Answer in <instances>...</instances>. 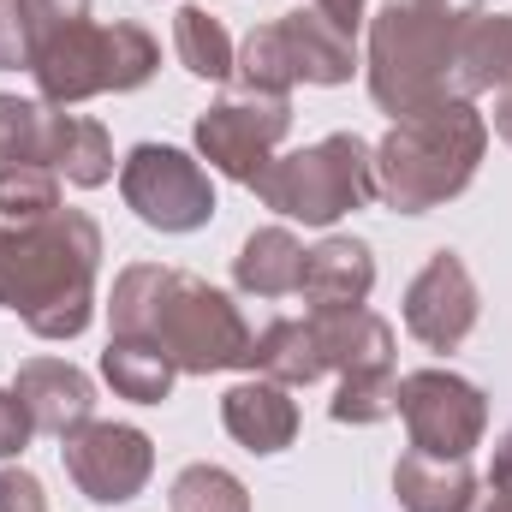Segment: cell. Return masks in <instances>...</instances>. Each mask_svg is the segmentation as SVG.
<instances>
[{
	"mask_svg": "<svg viewBox=\"0 0 512 512\" xmlns=\"http://www.w3.org/2000/svg\"><path fill=\"white\" fill-rule=\"evenodd\" d=\"M108 322L126 340H149L173 358L179 376H221V370H251L256 334L245 328L239 304L179 268L161 262H131L114 280Z\"/></svg>",
	"mask_w": 512,
	"mask_h": 512,
	"instance_id": "6da1fadb",
	"label": "cell"
},
{
	"mask_svg": "<svg viewBox=\"0 0 512 512\" xmlns=\"http://www.w3.org/2000/svg\"><path fill=\"white\" fill-rule=\"evenodd\" d=\"M102 227L84 209H54L48 221H0V310H12L36 340H78L96 316Z\"/></svg>",
	"mask_w": 512,
	"mask_h": 512,
	"instance_id": "7a4b0ae2",
	"label": "cell"
},
{
	"mask_svg": "<svg viewBox=\"0 0 512 512\" xmlns=\"http://www.w3.org/2000/svg\"><path fill=\"white\" fill-rule=\"evenodd\" d=\"M471 18L477 12L453 0H382L370 18V96L382 114L405 120L441 102H465L459 60Z\"/></svg>",
	"mask_w": 512,
	"mask_h": 512,
	"instance_id": "3957f363",
	"label": "cell"
},
{
	"mask_svg": "<svg viewBox=\"0 0 512 512\" xmlns=\"http://www.w3.org/2000/svg\"><path fill=\"white\" fill-rule=\"evenodd\" d=\"M483 149H489V120L471 102L405 114L376 143V197L399 215H429L477 179Z\"/></svg>",
	"mask_w": 512,
	"mask_h": 512,
	"instance_id": "277c9868",
	"label": "cell"
},
{
	"mask_svg": "<svg viewBox=\"0 0 512 512\" xmlns=\"http://www.w3.org/2000/svg\"><path fill=\"white\" fill-rule=\"evenodd\" d=\"M161 66V48L143 24H66L54 30L36 60H30V78L42 90V102L54 108H72V102H90V96H126L137 84H149Z\"/></svg>",
	"mask_w": 512,
	"mask_h": 512,
	"instance_id": "5b68a950",
	"label": "cell"
},
{
	"mask_svg": "<svg viewBox=\"0 0 512 512\" xmlns=\"http://www.w3.org/2000/svg\"><path fill=\"white\" fill-rule=\"evenodd\" d=\"M268 209L304 227H334L340 215L376 203V149L352 131H334L322 143H304L292 155H274L268 173L251 185Z\"/></svg>",
	"mask_w": 512,
	"mask_h": 512,
	"instance_id": "8992f818",
	"label": "cell"
},
{
	"mask_svg": "<svg viewBox=\"0 0 512 512\" xmlns=\"http://www.w3.org/2000/svg\"><path fill=\"white\" fill-rule=\"evenodd\" d=\"M239 84L251 90V96H286L292 84H322V90H334V84H352V72H358V48H352V36L334 24V18H322L316 6H292V12H280L274 24H256L251 36L239 42Z\"/></svg>",
	"mask_w": 512,
	"mask_h": 512,
	"instance_id": "52a82bcc",
	"label": "cell"
},
{
	"mask_svg": "<svg viewBox=\"0 0 512 512\" xmlns=\"http://www.w3.org/2000/svg\"><path fill=\"white\" fill-rule=\"evenodd\" d=\"M126 209L155 233H197L215 221V185L203 161H191L173 143H137L120 167Z\"/></svg>",
	"mask_w": 512,
	"mask_h": 512,
	"instance_id": "ba28073f",
	"label": "cell"
},
{
	"mask_svg": "<svg viewBox=\"0 0 512 512\" xmlns=\"http://www.w3.org/2000/svg\"><path fill=\"white\" fill-rule=\"evenodd\" d=\"M399 417L411 429V447L429 459H471L489 429L483 387L453 370H411L399 376Z\"/></svg>",
	"mask_w": 512,
	"mask_h": 512,
	"instance_id": "9c48e42d",
	"label": "cell"
},
{
	"mask_svg": "<svg viewBox=\"0 0 512 512\" xmlns=\"http://www.w3.org/2000/svg\"><path fill=\"white\" fill-rule=\"evenodd\" d=\"M292 131V96H227L215 102L203 120H197V155L239 179V185H256L280 149V137Z\"/></svg>",
	"mask_w": 512,
	"mask_h": 512,
	"instance_id": "30bf717a",
	"label": "cell"
},
{
	"mask_svg": "<svg viewBox=\"0 0 512 512\" xmlns=\"http://www.w3.org/2000/svg\"><path fill=\"white\" fill-rule=\"evenodd\" d=\"M60 459H66V477L78 483L84 501L96 507H120V501H137L149 471H155V447L143 429L131 423H78L72 435H60Z\"/></svg>",
	"mask_w": 512,
	"mask_h": 512,
	"instance_id": "8fae6325",
	"label": "cell"
},
{
	"mask_svg": "<svg viewBox=\"0 0 512 512\" xmlns=\"http://www.w3.org/2000/svg\"><path fill=\"white\" fill-rule=\"evenodd\" d=\"M477 310H483V298H477V280L459 251H435L405 286V328L429 352H459L477 328Z\"/></svg>",
	"mask_w": 512,
	"mask_h": 512,
	"instance_id": "7c38bea8",
	"label": "cell"
},
{
	"mask_svg": "<svg viewBox=\"0 0 512 512\" xmlns=\"http://www.w3.org/2000/svg\"><path fill=\"white\" fill-rule=\"evenodd\" d=\"M36 423V435H72L78 423L96 417V382L66 364V358H30L18 364V387H12Z\"/></svg>",
	"mask_w": 512,
	"mask_h": 512,
	"instance_id": "4fadbf2b",
	"label": "cell"
},
{
	"mask_svg": "<svg viewBox=\"0 0 512 512\" xmlns=\"http://www.w3.org/2000/svg\"><path fill=\"white\" fill-rule=\"evenodd\" d=\"M310 310H358L376 292V256L364 239H322L316 251H304V280H298Z\"/></svg>",
	"mask_w": 512,
	"mask_h": 512,
	"instance_id": "5bb4252c",
	"label": "cell"
},
{
	"mask_svg": "<svg viewBox=\"0 0 512 512\" xmlns=\"http://www.w3.org/2000/svg\"><path fill=\"white\" fill-rule=\"evenodd\" d=\"M310 334L322 352L328 376H352V370H393V328L376 310H310Z\"/></svg>",
	"mask_w": 512,
	"mask_h": 512,
	"instance_id": "9a60e30c",
	"label": "cell"
},
{
	"mask_svg": "<svg viewBox=\"0 0 512 512\" xmlns=\"http://www.w3.org/2000/svg\"><path fill=\"white\" fill-rule=\"evenodd\" d=\"M221 423H227V435H233L239 447H251V453H280V447L298 441V405H292L286 387L268 382V376H251V382L227 387Z\"/></svg>",
	"mask_w": 512,
	"mask_h": 512,
	"instance_id": "2e32d148",
	"label": "cell"
},
{
	"mask_svg": "<svg viewBox=\"0 0 512 512\" xmlns=\"http://www.w3.org/2000/svg\"><path fill=\"white\" fill-rule=\"evenodd\" d=\"M393 495L405 512H465L477 501V477L465 459H429L411 447L393 465Z\"/></svg>",
	"mask_w": 512,
	"mask_h": 512,
	"instance_id": "e0dca14e",
	"label": "cell"
},
{
	"mask_svg": "<svg viewBox=\"0 0 512 512\" xmlns=\"http://www.w3.org/2000/svg\"><path fill=\"white\" fill-rule=\"evenodd\" d=\"M90 18V0H0V72H30L36 48L66 30V24H84Z\"/></svg>",
	"mask_w": 512,
	"mask_h": 512,
	"instance_id": "ac0fdd59",
	"label": "cell"
},
{
	"mask_svg": "<svg viewBox=\"0 0 512 512\" xmlns=\"http://www.w3.org/2000/svg\"><path fill=\"white\" fill-rule=\"evenodd\" d=\"M48 167L66 173V185L78 191H96L114 179V143H108V126L102 120H84V114H54V131H48Z\"/></svg>",
	"mask_w": 512,
	"mask_h": 512,
	"instance_id": "d6986e66",
	"label": "cell"
},
{
	"mask_svg": "<svg viewBox=\"0 0 512 512\" xmlns=\"http://www.w3.org/2000/svg\"><path fill=\"white\" fill-rule=\"evenodd\" d=\"M233 280H239V292H251V298H286V292H298V280H304V245H298L286 227H262V233H251V239L239 245Z\"/></svg>",
	"mask_w": 512,
	"mask_h": 512,
	"instance_id": "ffe728a7",
	"label": "cell"
},
{
	"mask_svg": "<svg viewBox=\"0 0 512 512\" xmlns=\"http://www.w3.org/2000/svg\"><path fill=\"white\" fill-rule=\"evenodd\" d=\"M251 370H256V376H268V382H280V387L322 382L328 370H322V352H316L310 316H304V322H298V316L268 322V328L256 334V346H251Z\"/></svg>",
	"mask_w": 512,
	"mask_h": 512,
	"instance_id": "44dd1931",
	"label": "cell"
},
{
	"mask_svg": "<svg viewBox=\"0 0 512 512\" xmlns=\"http://www.w3.org/2000/svg\"><path fill=\"white\" fill-rule=\"evenodd\" d=\"M102 376L108 387L131 399V405H161L173 382H179V370H173V358L161 352V346H149V340H126V334H114L108 340V352H102Z\"/></svg>",
	"mask_w": 512,
	"mask_h": 512,
	"instance_id": "7402d4cb",
	"label": "cell"
},
{
	"mask_svg": "<svg viewBox=\"0 0 512 512\" xmlns=\"http://www.w3.org/2000/svg\"><path fill=\"white\" fill-rule=\"evenodd\" d=\"M173 48H179V66L203 84H227L233 66H239V48L227 36V24L209 12V6H179L173 18Z\"/></svg>",
	"mask_w": 512,
	"mask_h": 512,
	"instance_id": "603a6c76",
	"label": "cell"
},
{
	"mask_svg": "<svg viewBox=\"0 0 512 512\" xmlns=\"http://www.w3.org/2000/svg\"><path fill=\"white\" fill-rule=\"evenodd\" d=\"M459 84L465 102L483 90L512 84V12H477L465 30V60H459Z\"/></svg>",
	"mask_w": 512,
	"mask_h": 512,
	"instance_id": "cb8c5ba5",
	"label": "cell"
},
{
	"mask_svg": "<svg viewBox=\"0 0 512 512\" xmlns=\"http://www.w3.org/2000/svg\"><path fill=\"white\" fill-rule=\"evenodd\" d=\"M60 209V173L42 161H6L0 167V221H48Z\"/></svg>",
	"mask_w": 512,
	"mask_h": 512,
	"instance_id": "d4e9b609",
	"label": "cell"
},
{
	"mask_svg": "<svg viewBox=\"0 0 512 512\" xmlns=\"http://www.w3.org/2000/svg\"><path fill=\"white\" fill-rule=\"evenodd\" d=\"M173 512H251V495L233 471L221 465H185L173 477V495H167Z\"/></svg>",
	"mask_w": 512,
	"mask_h": 512,
	"instance_id": "484cf974",
	"label": "cell"
},
{
	"mask_svg": "<svg viewBox=\"0 0 512 512\" xmlns=\"http://www.w3.org/2000/svg\"><path fill=\"white\" fill-rule=\"evenodd\" d=\"M48 131L54 114L24 96H0V167L6 161H42L48 167Z\"/></svg>",
	"mask_w": 512,
	"mask_h": 512,
	"instance_id": "4316f807",
	"label": "cell"
},
{
	"mask_svg": "<svg viewBox=\"0 0 512 512\" xmlns=\"http://www.w3.org/2000/svg\"><path fill=\"white\" fill-rule=\"evenodd\" d=\"M334 423H382L399 411V382H393V370H352V376H340L334 387Z\"/></svg>",
	"mask_w": 512,
	"mask_h": 512,
	"instance_id": "83f0119b",
	"label": "cell"
},
{
	"mask_svg": "<svg viewBox=\"0 0 512 512\" xmlns=\"http://www.w3.org/2000/svg\"><path fill=\"white\" fill-rule=\"evenodd\" d=\"M30 435H36V423L24 411V399L12 387H0V459H18L30 447Z\"/></svg>",
	"mask_w": 512,
	"mask_h": 512,
	"instance_id": "f1b7e54d",
	"label": "cell"
},
{
	"mask_svg": "<svg viewBox=\"0 0 512 512\" xmlns=\"http://www.w3.org/2000/svg\"><path fill=\"white\" fill-rule=\"evenodd\" d=\"M0 512H48V495L30 471H0Z\"/></svg>",
	"mask_w": 512,
	"mask_h": 512,
	"instance_id": "f546056e",
	"label": "cell"
},
{
	"mask_svg": "<svg viewBox=\"0 0 512 512\" xmlns=\"http://www.w3.org/2000/svg\"><path fill=\"white\" fill-rule=\"evenodd\" d=\"M310 6H316L322 18H334L346 36H358V24H364V6H370V0H310Z\"/></svg>",
	"mask_w": 512,
	"mask_h": 512,
	"instance_id": "4dcf8cb0",
	"label": "cell"
},
{
	"mask_svg": "<svg viewBox=\"0 0 512 512\" xmlns=\"http://www.w3.org/2000/svg\"><path fill=\"white\" fill-rule=\"evenodd\" d=\"M465 512H512V477H489V489H483Z\"/></svg>",
	"mask_w": 512,
	"mask_h": 512,
	"instance_id": "1f68e13d",
	"label": "cell"
},
{
	"mask_svg": "<svg viewBox=\"0 0 512 512\" xmlns=\"http://www.w3.org/2000/svg\"><path fill=\"white\" fill-rule=\"evenodd\" d=\"M495 131L512 143V84H501V96H495Z\"/></svg>",
	"mask_w": 512,
	"mask_h": 512,
	"instance_id": "d6a6232c",
	"label": "cell"
},
{
	"mask_svg": "<svg viewBox=\"0 0 512 512\" xmlns=\"http://www.w3.org/2000/svg\"><path fill=\"white\" fill-rule=\"evenodd\" d=\"M489 477H512V429H507V441L495 447V471Z\"/></svg>",
	"mask_w": 512,
	"mask_h": 512,
	"instance_id": "836d02e7",
	"label": "cell"
}]
</instances>
